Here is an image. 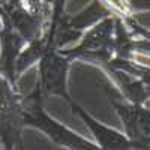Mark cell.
<instances>
[{"instance_id": "cell-1", "label": "cell", "mask_w": 150, "mask_h": 150, "mask_svg": "<svg viewBox=\"0 0 150 150\" xmlns=\"http://www.w3.org/2000/svg\"><path fill=\"white\" fill-rule=\"evenodd\" d=\"M21 117L23 125L27 128L38 129L45 134L56 146L65 147L69 150H98V144L86 137L80 135L66 125L57 122L44 108V96L41 95L38 86L30 95L21 98Z\"/></svg>"}, {"instance_id": "cell-2", "label": "cell", "mask_w": 150, "mask_h": 150, "mask_svg": "<svg viewBox=\"0 0 150 150\" xmlns=\"http://www.w3.org/2000/svg\"><path fill=\"white\" fill-rule=\"evenodd\" d=\"M114 26L116 15H108L83 32L78 45L60 48V51L74 60H86L92 65L104 66L114 56Z\"/></svg>"}, {"instance_id": "cell-3", "label": "cell", "mask_w": 150, "mask_h": 150, "mask_svg": "<svg viewBox=\"0 0 150 150\" xmlns=\"http://www.w3.org/2000/svg\"><path fill=\"white\" fill-rule=\"evenodd\" d=\"M21 96L0 71V149H23Z\"/></svg>"}, {"instance_id": "cell-4", "label": "cell", "mask_w": 150, "mask_h": 150, "mask_svg": "<svg viewBox=\"0 0 150 150\" xmlns=\"http://www.w3.org/2000/svg\"><path fill=\"white\" fill-rule=\"evenodd\" d=\"M72 60L60 51V48H48L36 63L38 80L36 86L44 99L59 96L66 102H72L68 89V75Z\"/></svg>"}, {"instance_id": "cell-5", "label": "cell", "mask_w": 150, "mask_h": 150, "mask_svg": "<svg viewBox=\"0 0 150 150\" xmlns=\"http://www.w3.org/2000/svg\"><path fill=\"white\" fill-rule=\"evenodd\" d=\"M108 102L114 108L122 122L123 132L132 143L134 149H149L150 146V111L143 104L119 101L108 93Z\"/></svg>"}, {"instance_id": "cell-6", "label": "cell", "mask_w": 150, "mask_h": 150, "mask_svg": "<svg viewBox=\"0 0 150 150\" xmlns=\"http://www.w3.org/2000/svg\"><path fill=\"white\" fill-rule=\"evenodd\" d=\"M0 14L3 17V21L8 23L26 42L38 36H42L48 29L50 17L29 11L27 8L23 6L21 2L2 6Z\"/></svg>"}, {"instance_id": "cell-7", "label": "cell", "mask_w": 150, "mask_h": 150, "mask_svg": "<svg viewBox=\"0 0 150 150\" xmlns=\"http://www.w3.org/2000/svg\"><path fill=\"white\" fill-rule=\"evenodd\" d=\"M72 108V112L77 114L93 135V141L98 144L99 149L102 150H129L134 149L131 140L128 138L125 132L117 131L111 126H107L105 123L99 122L98 119H95L89 111H86L80 104L77 102H71L69 104Z\"/></svg>"}, {"instance_id": "cell-8", "label": "cell", "mask_w": 150, "mask_h": 150, "mask_svg": "<svg viewBox=\"0 0 150 150\" xmlns=\"http://www.w3.org/2000/svg\"><path fill=\"white\" fill-rule=\"evenodd\" d=\"M24 44L26 41L3 21V29L0 30V71L14 86L18 83L15 77V62Z\"/></svg>"}, {"instance_id": "cell-9", "label": "cell", "mask_w": 150, "mask_h": 150, "mask_svg": "<svg viewBox=\"0 0 150 150\" xmlns=\"http://www.w3.org/2000/svg\"><path fill=\"white\" fill-rule=\"evenodd\" d=\"M102 69L108 74V77L112 80V83L120 89L123 99L135 104H143V105L149 102V80L134 77L128 72L111 69V68H102Z\"/></svg>"}, {"instance_id": "cell-10", "label": "cell", "mask_w": 150, "mask_h": 150, "mask_svg": "<svg viewBox=\"0 0 150 150\" xmlns=\"http://www.w3.org/2000/svg\"><path fill=\"white\" fill-rule=\"evenodd\" d=\"M48 48H51V45L48 42L47 32L42 36H38L35 39L24 44V47L21 48V51L17 57V62H15V77H17V80H20L21 75L26 71H29L32 66H36V63L45 54V51Z\"/></svg>"}, {"instance_id": "cell-11", "label": "cell", "mask_w": 150, "mask_h": 150, "mask_svg": "<svg viewBox=\"0 0 150 150\" xmlns=\"http://www.w3.org/2000/svg\"><path fill=\"white\" fill-rule=\"evenodd\" d=\"M101 2L112 12V15H117L120 18L131 15V11L128 8L126 0H101Z\"/></svg>"}, {"instance_id": "cell-12", "label": "cell", "mask_w": 150, "mask_h": 150, "mask_svg": "<svg viewBox=\"0 0 150 150\" xmlns=\"http://www.w3.org/2000/svg\"><path fill=\"white\" fill-rule=\"evenodd\" d=\"M3 29V17H2V14H0V30Z\"/></svg>"}]
</instances>
